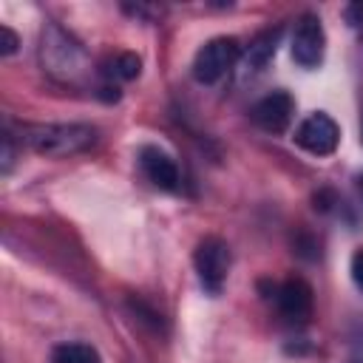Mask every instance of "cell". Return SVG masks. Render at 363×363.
<instances>
[{
  "label": "cell",
  "mask_w": 363,
  "mask_h": 363,
  "mask_svg": "<svg viewBox=\"0 0 363 363\" xmlns=\"http://www.w3.org/2000/svg\"><path fill=\"white\" fill-rule=\"evenodd\" d=\"M267 298L278 306V312L289 320V323H306L312 318V286L303 278H286L281 284H272Z\"/></svg>",
  "instance_id": "4"
},
{
  "label": "cell",
  "mask_w": 363,
  "mask_h": 363,
  "mask_svg": "<svg viewBox=\"0 0 363 363\" xmlns=\"http://www.w3.org/2000/svg\"><path fill=\"white\" fill-rule=\"evenodd\" d=\"M343 14H346V23H349L354 31H363V0H357V3H349Z\"/></svg>",
  "instance_id": "13"
},
{
  "label": "cell",
  "mask_w": 363,
  "mask_h": 363,
  "mask_svg": "<svg viewBox=\"0 0 363 363\" xmlns=\"http://www.w3.org/2000/svg\"><path fill=\"white\" fill-rule=\"evenodd\" d=\"M357 184H360V193H363V176H360V179H357Z\"/></svg>",
  "instance_id": "16"
},
{
  "label": "cell",
  "mask_w": 363,
  "mask_h": 363,
  "mask_svg": "<svg viewBox=\"0 0 363 363\" xmlns=\"http://www.w3.org/2000/svg\"><path fill=\"white\" fill-rule=\"evenodd\" d=\"M238 57H241V43L235 37H213V40H207L193 57L196 82H201V85L218 82L224 74H230V68L238 62Z\"/></svg>",
  "instance_id": "2"
},
{
  "label": "cell",
  "mask_w": 363,
  "mask_h": 363,
  "mask_svg": "<svg viewBox=\"0 0 363 363\" xmlns=\"http://www.w3.org/2000/svg\"><path fill=\"white\" fill-rule=\"evenodd\" d=\"M17 139L43 156H74L96 145V128L82 122H40L23 125Z\"/></svg>",
  "instance_id": "1"
},
{
  "label": "cell",
  "mask_w": 363,
  "mask_h": 363,
  "mask_svg": "<svg viewBox=\"0 0 363 363\" xmlns=\"http://www.w3.org/2000/svg\"><path fill=\"white\" fill-rule=\"evenodd\" d=\"M17 45H20L17 34H14L9 26H0V54H3V57H11V54L17 51Z\"/></svg>",
  "instance_id": "12"
},
{
  "label": "cell",
  "mask_w": 363,
  "mask_h": 363,
  "mask_svg": "<svg viewBox=\"0 0 363 363\" xmlns=\"http://www.w3.org/2000/svg\"><path fill=\"white\" fill-rule=\"evenodd\" d=\"M14 164V133H3V173H9Z\"/></svg>",
  "instance_id": "14"
},
{
  "label": "cell",
  "mask_w": 363,
  "mask_h": 363,
  "mask_svg": "<svg viewBox=\"0 0 363 363\" xmlns=\"http://www.w3.org/2000/svg\"><path fill=\"white\" fill-rule=\"evenodd\" d=\"M278 43H281V28H278V26L258 31V34L250 40L247 51H244V65H247L250 71H261V68L275 57Z\"/></svg>",
  "instance_id": "9"
},
{
  "label": "cell",
  "mask_w": 363,
  "mask_h": 363,
  "mask_svg": "<svg viewBox=\"0 0 363 363\" xmlns=\"http://www.w3.org/2000/svg\"><path fill=\"white\" fill-rule=\"evenodd\" d=\"M292 113H295V99L289 91H272L261 96L250 111L252 122L267 133H284L292 122Z\"/></svg>",
  "instance_id": "7"
},
{
  "label": "cell",
  "mask_w": 363,
  "mask_h": 363,
  "mask_svg": "<svg viewBox=\"0 0 363 363\" xmlns=\"http://www.w3.org/2000/svg\"><path fill=\"white\" fill-rule=\"evenodd\" d=\"M337 142H340V128H337V122H335L329 113H323V111L309 113V116L295 128V145L303 147V150L312 153V156H329V153H335Z\"/></svg>",
  "instance_id": "5"
},
{
  "label": "cell",
  "mask_w": 363,
  "mask_h": 363,
  "mask_svg": "<svg viewBox=\"0 0 363 363\" xmlns=\"http://www.w3.org/2000/svg\"><path fill=\"white\" fill-rule=\"evenodd\" d=\"M360 139H363V119H360Z\"/></svg>",
  "instance_id": "17"
},
{
  "label": "cell",
  "mask_w": 363,
  "mask_h": 363,
  "mask_svg": "<svg viewBox=\"0 0 363 363\" xmlns=\"http://www.w3.org/2000/svg\"><path fill=\"white\" fill-rule=\"evenodd\" d=\"M139 71H142V60H139L133 51H119L116 57H111V60L102 65V74H105V77H111V79H122V82L136 79Z\"/></svg>",
  "instance_id": "11"
},
{
  "label": "cell",
  "mask_w": 363,
  "mask_h": 363,
  "mask_svg": "<svg viewBox=\"0 0 363 363\" xmlns=\"http://www.w3.org/2000/svg\"><path fill=\"white\" fill-rule=\"evenodd\" d=\"M139 167H142L145 179L153 187L167 190V193L179 190V179L182 176H179V167H176V162H173V156L167 150H162L156 145H145L139 150Z\"/></svg>",
  "instance_id": "8"
},
{
  "label": "cell",
  "mask_w": 363,
  "mask_h": 363,
  "mask_svg": "<svg viewBox=\"0 0 363 363\" xmlns=\"http://www.w3.org/2000/svg\"><path fill=\"white\" fill-rule=\"evenodd\" d=\"M51 363H102L91 343H57L51 349Z\"/></svg>",
  "instance_id": "10"
},
{
  "label": "cell",
  "mask_w": 363,
  "mask_h": 363,
  "mask_svg": "<svg viewBox=\"0 0 363 363\" xmlns=\"http://www.w3.org/2000/svg\"><path fill=\"white\" fill-rule=\"evenodd\" d=\"M352 281L363 289V250H357V252L352 255Z\"/></svg>",
  "instance_id": "15"
},
{
  "label": "cell",
  "mask_w": 363,
  "mask_h": 363,
  "mask_svg": "<svg viewBox=\"0 0 363 363\" xmlns=\"http://www.w3.org/2000/svg\"><path fill=\"white\" fill-rule=\"evenodd\" d=\"M289 51H292V60L303 68L320 65L323 51H326V34H323V26H320L318 14H301L298 17Z\"/></svg>",
  "instance_id": "6"
},
{
  "label": "cell",
  "mask_w": 363,
  "mask_h": 363,
  "mask_svg": "<svg viewBox=\"0 0 363 363\" xmlns=\"http://www.w3.org/2000/svg\"><path fill=\"white\" fill-rule=\"evenodd\" d=\"M230 264H233V255H230V247L224 238L218 235H207L196 244V252H193V267H196V275L201 281V286L210 292V295H218L224 281H227V272H230Z\"/></svg>",
  "instance_id": "3"
}]
</instances>
